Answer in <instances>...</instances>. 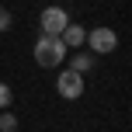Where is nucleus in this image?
Listing matches in <instances>:
<instances>
[{
	"label": "nucleus",
	"mask_w": 132,
	"mask_h": 132,
	"mask_svg": "<svg viewBox=\"0 0 132 132\" xmlns=\"http://www.w3.org/2000/svg\"><path fill=\"white\" fill-rule=\"evenodd\" d=\"M31 56H35V63H38L42 70H56V66H63V63H66L70 49L63 45L59 35H38V42H35Z\"/></svg>",
	"instance_id": "f257e3e1"
},
{
	"label": "nucleus",
	"mask_w": 132,
	"mask_h": 132,
	"mask_svg": "<svg viewBox=\"0 0 132 132\" xmlns=\"http://www.w3.org/2000/svg\"><path fill=\"white\" fill-rule=\"evenodd\" d=\"M115 49H118V35H115V28L101 24V28H90V31H87V52L108 56V52H115Z\"/></svg>",
	"instance_id": "f03ea898"
},
{
	"label": "nucleus",
	"mask_w": 132,
	"mask_h": 132,
	"mask_svg": "<svg viewBox=\"0 0 132 132\" xmlns=\"http://www.w3.org/2000/svg\"><path fill=\"white\" fill-rule=\"evenodd\" d=\"M66 24H70V11H66V7L49 4L45 11L38 14V28H42V35H63Z\"/></svg>",
	"instance_id": "7ed1b4c3"
},
{
	"label": "nucleus",
	"mask_w": 132,
	"mask_h": 132,
	"mask_svg": "<svg viewBox=\"0 0 132 132\" xmlns=\"http://www.w3.org/2000/svg\"><path fill=\"white\" fill-rule=\"evenodd\" d=\"M56 94L66 97V101L84 97V77H80V73H73V70H63L59 77H56Z\"/></svg>",
	"instance_id": "20e7f679"
},
{
	"label": "nucleus",
	"mask_w": 132,
	"mask_h": 132,
	"mask_svg": "<svg viewBox=\"0 0 132 132\" xmlns=\"http://www.w3.org/2000/svg\"><path fill=\"white\" fill-rule=\"evenodd\" d=\"M59 38H63V45H66V49H84V42H87V31L77 24V21H70V24L63 28V35H59Z\"/></svg>",
	"instance_id": "39448f33"
},
{
	"label": "nucleus",
	"mask_w": 132,
	"mask_h": 132,
	"mask_svg": "<svg viewBox=\"0 0 132 132\" xmlns=\"http://www.w3.org/2000/svg\"><path fill=\"white\" fill-rule=\"evenodd\" d=\"M94 63H97V56L87 52V49H77V52L70 56V70H73V73H80V77H84V73H90V70H94Z\"/></svg>",
	"instance_id": "423d86ee"
},
{
	"label": "nucleus",
	"mask_w": 132,
	"mask_h": 132,
	"mask_svg": "<svg viewBox=\"0 0 132 132\" xmlns=\"http://www.w3.org/2000/svg\"><path fill=\"white\" fill-rule=\"evenodd\" d=\"M0 132H18V115L14 111H0Z\"/></svg>",
	"instance_id": "0eeeda50"
},
{
	"label": "nucleus",
	"mask_w": 132,
	"mask_h": 132,
	"mask_svg": "<svg viewBox=\"0 0 132 132\" xmlns=\"http://www.w3.org/2000/svg\"><path fill=\"white\" fill-rule=\"evenodd\" d=\"M11 104H14V90H11L7 84H0V111H7Z\"/></svg>",
	"instance_id": "6e6552de"
},
{
	"label": "nucleus",
	"mask_w": 132,
	"mask_h": 132,
	"mask_svg": "<svg viewBox=\"0 0 132 132\" xmlns=\"http://www.w3.org/2000/svg\"><path fill=\"white\" fill-rule=\"evenodd\" d=\"M14 24V18H11V11L7 7H0V31H7V28Z\"/></svg>",
	"instance_id": "1a4fd4ad"
}]
</instances>
